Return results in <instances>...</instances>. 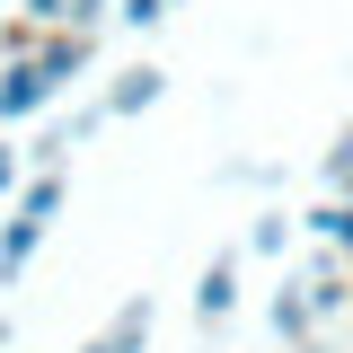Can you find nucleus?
Listing matches in <instances>:
<instances>
[{"label": "nucleus", "mask_w": 353, "mask_h": 353, "mask_svg": "<svg viewBox=\"0 0 353 353\" xmlns=\"http://www.w3.org/2000/svg\"><path fill=\"white\" fill-rule=\"evenodd\" d=\"M53 97H62V88L44 80V62H0V132H9V124H36Z\"/></svg>", "instance_id": "f257e3e1"}, {"label": "nucleus", "mask_w": 353, "mask_h": 353, "mask_svg": "<svg viewBox=\"0 0 353 353\" xmlns=\"http://www.w3.org/2000/svg\"><path fill=\"white\" fill-rule=\"evenodd\" d=\"M159 97H168V71H159V62H132V71L106 80V115H150Z\"/></svg>", "instance_id": "f03ea898"}, {"label": "nucleus", "mask_w": 353, "mask_h": 353, "mask_svg": "<svg viewBox=\"0 0 353 353\" xmlns=\"http://www.w3.org/2000/svg\"><path fill=\"white\" fill-rule=\"evenodd\" d=\"M265 327H274V345H318V309H309V283H283V292L265 301Z\"/></svg>", "instance_id": "7ed1b4c3"}, {"label": "nucleus", "mask_w": 353, "mask_h": 353, "mask_svg": "<svg viewBox=\"0 0 353 353\" xmlns=\"http://www.w3.org/2000/svg\"><path fill=\"white\" fill-rule=\"evenodd\" d=\"M230 309H239V256H212L194 274V327H221Z\"/></svg>", "instance_id": "20e7f679"}, {"label": "nucleus", "mask_w": 353, "mask_h": 353, "mask_svg": "<svg viewBox=\"0 0 353 353\" xmlns=\"http://www.w3.org/2000/svg\"><path fill=\"white\" fill-rule=\"evenodd\" d=\"M309 309H318V318H345V309H353V256L327 248V256L309 265Z\"/></svg>", "instance_id": "39448f33"}, {"label": "nucleus", "mask_w": 353, "mask_h": 353, "mask_svg": "<svg viewBox=\"0 0 353 353\" xmlns=\"http://www.w3.org/2000/svg\"><path fill=\"white\" fill-rule=\"evenodd\" d=\"M44 80L53 88H71V80H88V62H97V36H44Z\"/></svg>", "instance_id": "423d86ee"}, {"label": "nucleus", "mask_w": 353, "mask_h": 353, "mask_svg": "<svg viewBox=\"0 0 353 353\" xmlns=\"http://www.w3.org/2000/svg\"><path fill=\"white\" fill-rule=\"evenodd\" d=\"M301 230L318 239V248H336V256H353V194H327V203H309Z\"/></svg>", "instance_id": "0eeeda50"}, {"label": "nucleus", "mask_w": 353, "mask_h": 353, "mask_svg": "<svg viewBox=\"0 0 353 353\" xmlns=\"http://www.w3.org/2000/svg\"><path fill=\"white\" fill-rule=\"evenodd\" d=\"M44 230H53V221H27V212H9V230H0V283H18V274L36 265Z\"/></svg>", "instance_id": "6e6552de"}, {"label": "nucleus", "mask_w": 353, "mask_h": 353, "mask_svg": "<svg viewBox=\"0 0 353 353\" xmlns=\"http://www.w3.org/2000/svg\"><path fill=\"white\" fill-rule=\"evenodd\" d=\"M106 345H115V353H141V345H150V301H141V292L106 318Z\"/></svg>", "instance_id": "1a4fd4ad"}, {"label": "nucleus", "mask_w": 353, "mask_h": 353, "mask_svg": "<svg viewBox=\"0 0 353 353\" xmlns=\"http://www.w3.org/2000/svg\"><path fill=\"white\" fill-rule=\"evenodd\" d=\"M9 212H27V221H53V212H62V168H36V176H27V194H18Z\"/></svg>", "instance_id": "9d476101"}, {"label": "nucleus", "mask_w": 353, "mask_h": 353, "mask_svg": "<svg viewBox=\"0 0 353 353\" xmlns=\"http://www.w3.org/2000/svg\"><path fill=\"white\" fill-rule=\"evenodd\" d=\"M292 248V212H256L248 221V256H283Z\"/></svg>", "instance_id": "9b49d317"}, {"label": "nucleus", "mask_w": 353, "mask_h": 353, "mask_svg": "<svg viewBox=\"0 0 353 353\" xmlns=\"http://www.w3.org/2000/svg\"><path fill=\"white\" fill-rule=\"evenodd\" d=\"M44 53V27L36 18H9V27H0V62H36Z\"/></svg>", "instance_id": "f8f14e48"}, {"label": "nucleus", "mask_w": 353, "mask_h": 353, "mask_svg": "<svg viewBox=\"0 0 353 353\" xmlns=\"http://www.w3.org/2000/svg\"><path fill=\"white\" fill-rule=\"evenodd\" d=\"M115 18H124L132 36H150V27H168V18H176V0H115Z\"/></svg>", "instance_id": "ddd939ff"}, {"label": "nucleus", "mask_w": 353, "mask_h": 353, "mask_svg": "<svg viewBox=\"0 0 353 353\" xmlns=\"http://www.w3.org/2000/svg\"><path fill=\"white\" fill-rule=\"evenodd\" d=\"M327 194H353V124L336 132V150H327Z\"/></svg>", "instance_id": "4468645a"}, {"label": "nucleus", "mask_w": 353, "mask_h": 353, "mask_svg": "<svg viewBox=\"0 0 353 353\" xmlns=\"http://www.w3.org/2000/svg\"><path fill=\"white\" fill-rule=\"evenodd\" d=\"M18 194H27V150L0 141V203H18Z\"/></svg>", "instance_id": "2eb2a0df"}, {"label": "nucleus", "mask_w": 353, "mask_h": 353, "mask_svg": "<svg viewBox=\"0 0 353 353\" xmlns=\"http://www.w3.org/2000/svg\"><path fill=\"white\" fill-rule=\"evenodd\" d=\"M106 124H115V115H106V97H97V106H80V115H71V124H62V132H71V150H80V141H97V132H106Z\"/></svg>", "instance_id": "dca6fc26"}, {"label": "nucleus", "mask_w": 353, "mask_h": 353, "mask_svg": "<svg viewBox=\"0 0 353 353\" xmlns=\"http://www.w3.org/2000/svg\"><path fill=\"white\" fill-rule=\"evenodd\" d=\"M18 18H36L44 36H62V27H71V0H27V9H18Z\"/></svg>", "instance_id": "f3484780"}, {"label": "nucleus", "mask_w": 353, "mask_h": 353, "mask_svg": "<svg viewBox=\"0 0 353 353\" xmlns=\"http://www.w3.org/2000/svg\"><path fill=\"white\" fill-rule=\"evenodd\" d=\"M80 353H115V345H106V336H88V345H80Z\"/></svg>", "instance_id": "a211bd4d"}, {"label": "nucleus", "mask_w": 353, "mask_h": 353, "mask_svg": "<svg viewBox=\"0 0 353 353\" xmlns=\"http://www.w3.org/2000/svg\"><path fill=\"white\" fill-rule=\"evenodd\" d=\"M283 353H327V345H283Z\"/></svg>", "instance_id": "6ab92c4d"}, {"label": "nucleus", "mask_w": 353, "mask_h": 353, "mask_svg": "<svg viewBox=\"0 0 353 353\" xmlns=\"http://www.w3.org/2000/svg\"><path fill=\"white\" fill-rule=\"evenodd\" d=\"M0 353H9V318H0Z\"/></svg>", "instance_id": "aec40b11"}, {"label": "nucleus", "mask_w": 353, "mask_h": 353, "mask_svg": "<svg viewBox=\"0 0 353 353\" xmlns=\"http://www.w3.org/2000/svg\"><path fill=\"white\" fill-rule=\"evenodd\" d=\"M176 9H185V0H176Z\"/></svg>", "instance_id": "412c9836"}]
</instances>
